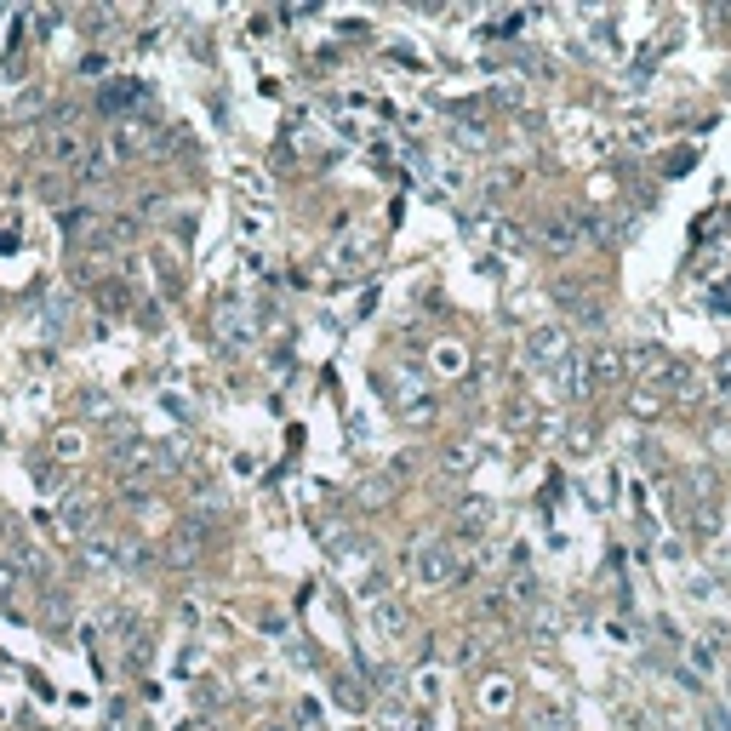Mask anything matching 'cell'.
<instances>
[{
  "instance_id": "cell-8",
  "label": "cell",
  "mask_w": 731,
  "mask_h": 731,
  "mask_svg": "<svg viewBox=\"0 0 731 731\" xmlns=\"http://www.w3.org/2000/svg\"><path fill=\"white\" fill-rule=\"evenodd\" d=\"M103 160H115V166H126V160H138V132H109V143H103Z\"/></svg>"
},
{
  "instance_id": "cell-9",
  "label": "cell",
  "mask_w": 731,
  "mask_h": 731,
  "mask_svg": "<svg viewBox=\"0 0 731 731\" xmlns=\"http://www.w3.org/2000/svg\"><path fill=\"white\" fill-rule=\"evenodd\" d=\"M463 360H469V355H463V343H440V349H435V372H446V377L463 372Z\"/></svg>"
},
{
  "instance_id": "cell-3",
  "label": "cell",
  "mask_w": 731,
  "mask_h": 731,
  "mask_svg": "<svg viewBox=\"0 0 731 731\" xmlns=\"http://www.w3.org/2000/svg\"><path fill=\"white\" fill-rule=\"evenodd\" d=\"M372 629L395 640V634H406V629H412V612H406L395 594H383V600H372Z\"/></svg>"
},
{
  "instance_id": "cell-2",
  "label": "cell",
  "mask_w": 731,
  "mask_h": 731,
  "mask_svg": "<svg viewBox=\"0 0 731 731\" xmlns=\"http://www.w3.org/2000/svg\"><path fill=\"white\" fill-rule=\"evenodd\" d=\"M526 360L532 366H543V372H560L566 360H572V343H566V326H537L532 337H526Z\"/></svg>"
},
{
  "instance_id": "cell-5",
  "label": "cell",
  "mask_w": 731,
  "mask_h": 731,
  "mask_svg": "<svg viewBox=\"0 0 731 731\" xmlns=\"http://www.w3.org/2000/svg\"><path fill=\"white\" fill-rule=\"evenodd\" d=\"M486 526H492V503H486V497H469V503L457 509V532H463V537H480Z\"/></svg>"
},
{
  "instance_id": "cell-14",
  "label": "cell",
  "mask_w": 731,
  "mask_h": 731,
  "mask_svg": "<svg viewBox=\"0 0 731 731\" xmlns=\"http://www.w3.org/2000/svg\"><path fill=\"white\" fill-rule=\"evenodd\" d=\"M480 657V634H463V646H457V663H475Z\"/></svg>"
},
{
  "instance_id": "cell-6",
  "label": "cell",
  "mask_w": 731,
  "mask_h": 731,
  "mask_svg": "<svg viewBox=\"0 0 731 731\" xmlns=\"http://www.w3.org/2000/svg\"><path fill=\"white\" fill-rule=\"evenodd\" d=\"M589 383H617L623 377V349H600V355H589Z\"/></svg>"
},
{
  "instance_id": "cell-13",
  "label": "cell",
  "mask_w": 731,
  "mask_h": 731,
  "mask_svg": "<svg viewBox=\"0 0 731 731\" xmlns=\"http://www.w3.org/2000/svg\"><path fill=\"white\" fill-rule=\"evenodd\" d=\"M417 697H423V703H440V674H435V669L417 674Z\"/></svg>"
},
{
  "instance_id": "cell-12",
  "label": "cell",
  "mask_w": 731,
  "mask_h": 731,
  "mask_svg": "<svg viewBox=\"0 0 731 731\" xmlns=\"http://www.w3.org/2000/svg\"><path fill=\"white\" fill-rule=\"evenodd\" d=\"M543 240H549V246H554V252H572V246H577V235H572V223H549V235H543Z\"/></svg>"
},
{
  "instance_id": "cell-16",
  "label": "cell",
  "mask_w": 731,
  "mask_h": 731,
  "mask_svg": "<svg viewBox=\"0 0 731 731\" xmlns=\"http://www.w3.org/2000/svg\"><path fill=\"white\" fill-rule=\"evenodd\" d=\"M720 389H731V360H726V366H720Z\"/></svg>"
},
{
  "instance_id": "cell-11",
  "label": "cell",
  "mask_w": 731,
  "mask_h": 731,
  "mask_svg": "<svg viewBox=\"0 0 731 731\" xmlns=\"http://www.w3.org/2000/svg\"><path fill=\"white\" fill-rule=\"evenodd\" d=\"M80 446H86V440H80V429H58V435H52V452H58V457H80Z\"/></svg>"
},
{
  "instance_id": "cell-1",
  "label": "cell",
  "mask_w": 731,
  "mask_h": 731,
  "mask_svg": "<svg viewBox=\"0 0 731 731\" xmlns=\"http://www.w3.org/2000/svg\"><path fill=\"white\" fill-rule=\"evenodd\" d=\"M406 572H412L423 589H446V583H457V554L446 543H417L406 554Z\"/></svg>"
},
{
  "instance_id": "cell-4",
  "label": "cell",
  "mask_w": 731,
  "mask_h": 731,
  "mask_svg": "<svg viewBox=\"0 0 731 731\" xmlns=\"http://www.w3.org/2000/svg\"><path fill=\"white\" fill-rule=\"evenodd\" d=\"M80 155H86V138H80V132H69V126H63V132H52V138H46V166H75V160Z\"/></svg>"
},
{
  "instance_id": "cell-10",
  "label": "cell",
  "mask_w": 731,
  "mask_h": 731,
  "mask_svg": "<svg viewBox=\"0 0 731 731\" xmlns=\"http://www.w3.org/2000/svg\"><path fill=\"white\" fill-rule=\"evenodd\" d=\"M509 697H514V692H509V680H497V674H492V680L480 686V703H486V709H492V714H497V709H509Z\"/></svg>"
},
{
  "instance_id": "cell-7",
  "label": "cell",
  "mask_w": 731,
  "mask_h": 731,
  "mask_svg": "<svg viewBox=\"0 0 731 731\" xmlns=\"http://www.w3.org/2000/svg\"><path fill=\"white\" fill-rule=\"evenodd\" d=\"M143 98V86H138V80H109V86H103V109H109V115H120V109H132V103H138Z\"/></svg>"
},
{
  "instance_id": "cell-15",
  "label": "cell",
  "mask_w": 731,
  "mask_h": 731,
  "mask_svg": "<svg viewBox=\"0 0 731 731\" xmlns=\"http://www.w3.org/2000/svg\"><path fill=\"white\" fill-rule=\"evenodd\" d=\"M12 589H18V577H12V566H0V600H12Z\"/></svg>"
}]
</instances>
